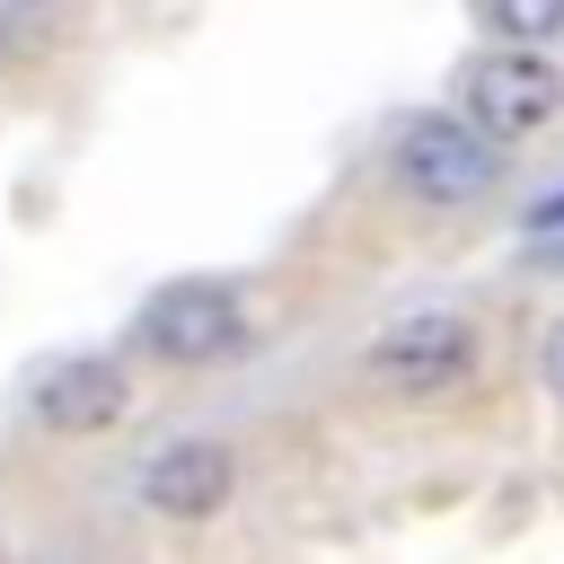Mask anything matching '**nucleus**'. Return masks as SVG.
Returning <instances> with one entry per match:
<instances>
[{
	"mask_svg": "<svg viewBox=\"0 0 564 564\" xmlns=\"http://www.w3.org/2000/svg\"><path fill=\"white\" fill-rule=\"evenodd\" d=\"M529 229H538V238H555V229H564V194H546V203L529 212Z\"/></svg>",
	"mask_w": 564,
	"mask_h": 564,
	"instance_id": "nucleus-8",
	"label": "nucleus"
},
{
	"mask_svg": "<svg viewBox=\"0 0 564 564\" xmlns=\"http://www.w3.org/2000/svg\"><path fill=\"white\" fill-rule=\"evenodd\" d=\"M467 352H476V335H467V317H405V326H388L379 344H370V379H388V388H441V379H458L467 370Z\"/></svg>",
	"mask_w": 564,
	"mask_h": 564,
	"instance_id": "nucleus-4",
	"label": "nucleus"
},
{
	"mask_svg": "<svg viewBox=\"0 0 564 564\" xmlns=\"http://www.w3.org/2000/svg\"><path fill=\"white\" fill-rule=\"evenodd\" d=\"M247 344V308L229 282H167L150 308H141V352L176 361V370H203V361H229Z\"/></svg>",
	"mask_w": 564,
	"mask_h": 564,
	"instance_id": "nucleus-2",
	"label": "nucleus"
},
{
	"mask_svg": "<svg viewBox=\"0 0 564 564\" xmlns=\"http://www.w3.org/2000/svg\"><path fill=\"white\" fill-rule=\"evenodd\" d=\"M555 106H564V79H555L529 44H520V53H485V62L467 70V123H485L494 141L538 132Z\"/></svg>",
	"mask_w": 564,
	"mask_h": 564,
	"instance_id": "nucleus-3",
	"label": "nucleus"
},
{
	"mask_svg": "<svg viewBox=\"0 0 564 564\" xmlns=\"http://www.w3.org/2000/svg\"><path fill=\"white\" fill-rule=\"evenodd\" d=\"M546 379H555V397H564V326L546 335Z\"/></svg>",
	"mask_w": 564,
	"mask_h": 564,
	"instance_id": "nucleus-9",
	"label": "nucleus"
},
{
	"mask_svg": "<svg viewBox=\"0 0 564 564\" xmlns=\"http://www.w3.org/2000/svg\"><path fill=\"white\" fill-rule=\"evenodd\" d=\"M132 405V379L115 361H53L35 379V423L44 432H115Z\"/></svg>",
	"mask_w": 564,
	"mask_h": 564,
	"instance_id": "nucleus-5",
	"label": "nucleus"
},
{
	"mask_svg": "<svg viewBox=\"0 0 564 564\" xmlns=\"http://www.w3.org/2000/svg\"><path fill=\"white\" fill-rule=\"evenodd\" d=\"M141 502L167 511V520H212V511L229 502V449H220V441H176V449H159L150 476H141Z\"/></svg>",
	"mask_w": 564,
	"mask_h": 564,
	"instance_id": "nucleus-6",
	"label": "nucleus"
},
{
	"mask_svg": "<svg viewBox=\"0 0 564 564\" xmlns=\"http://www.w3.org/2000/svg\"><path fill=\"white\" fill-rule=\"evenodd\" d=\"M494 9V26L511 35V44H546V35H564V0H485Z\"/></svg>",
	"mask_w": 564,
	"mask_h": 564,
	"instance_id": "nucleus-7",
	"label": "nucleus"
},
{
	"mask_svg": "<svg viewBox=\"0 0 564 564\" xmlns=\"http://www.w3.org/2000/svg\"><path fill=\"white\" fill-rule=\"evenodd\" d=\"M397 176H405L423 203H476V194H494L502 150H494V132H485V123L414 115V123L397 132Z\"/></svg>",
	"mask_w": 564,
	"mask_h": 564,
	"instance_id": "nucleus-1",
	"label": "nucleus"
}]
</instances>
